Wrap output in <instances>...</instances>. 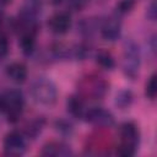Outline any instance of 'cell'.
Returning a JSON list of instances; mask_svg holds the SVG:
<instances>
[{
    "mask_svg": "<svg viewBox=\"0 0 157 157\" xmlns=\"http://www.w3.org/2000/svg\"><path fill=\"white\" fill-rule=\"evenodd\" d=\"M29 93L32 99L44 107H52L58 99V88L56 85L45 76L36 77L29 87Z\"/></svg>",
    "mask_w": 157,
    "mask_h": 157,
    "instance_id": "6da1fadb",
    "label": "cell"
},
{
    "mask_svg": "<svg viewBox=\"0 0 157 157\" xmlns=\"http://www.w3.org/2000/svg\"><path fill=\"white\" fill-rule=\"evenodd\" d=\"M140 66H141V53L139 44L134 39L128 38L123 43V60H121L123 72L129 80H135L139 76Z\"/></svg>",
    "mask_w": 157,
    "mask_h": 157,
    "instance_id": "7a4b0ae2",
    "label": "cell"
},
{
    "mask_svg": "<svg viewBox=\"0 0 157 157\" xmlns=\"http://www.w3.org/2000/svg\"><path fill=\"white\" fill-rule=\"evenodd\" d=\"M119 134L121 142L118 146L117 153L123 157L134 156L140 141V131L137 125L134 121H124L119 128Z\"/></svg>",
    "mask_w": 157,
    "mask_h": 157,
    "instance_id": "3957f363",
    "label": "cell"
},
{
    "mask_svg": "<svg viewBox=\"0 0 157 157\" xmlns=\"http://www.w3.org/2000/svg\"><path fill=\"white\" fill-rule=\"evenodd\" d=\"M80 96L83 97H90L92 99H102L109 88V83L99 76H87L83 77L80 83Z\"/></svg>",
    "mask_w": 157,
    "mask_h": 157,
    "instance_id": "277c9868",
    "label": "cell"
},
{
    "mask_svg": "<svg viewBox=\"0 0 157 157\" xmlns=\"http://www.w3.org/2000/svg\"><path fill=\"white\" fill-rule=\"evenodd\" d=\"M5 99V109L7 120L10 123H16L20 120L25 107V98L20 90H10L2 94Z\"/></svg>",
    "mask_w": 157,
    "mask_h": 157,
    "instance_id": "5b68a950",
    "label": "cell"
},
{
    "mask_svg": "<svg viewBox=\"0 0 157 157\" xmlns=\"http://www.w3.org/2000/svg\"><path fill=\"white\" fill-rule=\"evenodd\" d=\"M27 150L26 139L20 131H10L4 137V152L7 156H22Z\"/></svg>",
    "mask_w": 157,
    "mask_h": 157,
    "instance_id": "8992f818",
    "label": "cell"
},
{
    "mask_svg": "<svg viewBox=\"0 0 157 157\" xmlns=\"http://www.w3.org/2000/svg\"><path fill=\"white\" fill-rule=\"evenodd\" d=\"M83 119L87 123H90L97 128H102V129L109 128L114 124V115L109 110H107L102 107H92V108L86 109Z\"/></svg>",
    "mask_w": 157,
    "mask_h": 157,
    "instance_id": "52a82bcc",
    "label": "cell"
},
{
    "mask_svg": "<svg viewBox=\"0 0 157 157\" xmlns=\"http://www.w3.org/2000/svg\"><path fill=\"white\" fill-rule=\"evenodd\" d=\"M99 31L103 39L108 42H115L117 39H119L121 34V22L119 21L117 15L105 17L101 21Z\"/></svg>",
    "mask_w": 157,
    "mask_h": 157,
    "instance_id": "ba28073f",
    "label": "cell"
},
{
    "mask_svg": "<svg viewBox=\"0 0 157 157\" xmlns=\"http://www.w3.org/2000/svg\"><path fill=\"white\" fill-rule=\"evenodd\" d=\"M49 29L55 34H64L71 27V16L66 11H60L54 13L48 20Z\"/></svg>",
    "mask_w": 157,
    "mask_h": 157,
    "instance_id": "9c48e42d",
    "label": "cell"
},
{
    "mask_svg": "<svg viewBox=\"0 0 157 157\" xmlns=\"http://www.w3.org/2000/svg\"><path fill=\"white\" fill-rule=\"evenodd\" d=\"M42 156H48V157H59V156H70L72 155L71 147L63 142V141H49L43 145L40 150Z\"/></svg>",
    "mask_w": 157,
    "mask_h": 157,
    "instance_id": "30bf717a",
    "label": "cell"
},
{
    "mask_svg": "<svg viewBox=\"0 0 157 157\" xmlns=\"http://www.w3.org/2000/svg\"><path fill=\"white\" fill-rule=\"evenodd\" d=\"M66 108H67V112L74 118L83 119L86 108H85L83 98L80 94H71L70 97H67V99H66Z\"/></svg>",
    "mask_w": 157,
    "mask_h": 157,
    "instance_id": "8fae6325",
    "label": "cell"
},
{
    "mask_svg": "<svg viewBox=\"0 0 157 157\" xmlns=\"http://www.w3.org/2000/svg\"><path fill=\"white\" fill-rule=\"evenodd\" d=\"M6 75L13 82L23 83L27 78V67L22 63H12L6 66Z\"/></svg>",
    "mask_w": 157,
    "mask_h": 157,
    "instance_id": "7c38bea8",
    "label": "cell"
},
{
    "mask_svg": "<svg viewBox=\"0 0 157 157\" xmlns=\"http://www.w3.org/2000/svg\"><path fill=\"white\" fill-rule=\"evenodd\" d=\"M99 20V18H98ZM94 17H87V18H82L78 23H77V29L78 32L83 36V37H90L92 36L96 29L99 28L101 26V21H98Z\"/></svg>",
    "mask_w": 157,
    "mask_h": 157,
    "instance_id": "4fadbf2b",
    "label": "cell"
},
{
    "mask_svg": "<svg viewBox=\"0 0 157 157\" xmlns=\"http://www.w3.org/2000/svg\"><path fill=\"white\" fill-rule=\"evenodd\" d=\"M132 102H134V93L131 90H128V88L120 90L114 98V104L120 110L128 109L132 104Z\"/></svg>",
    "mask_w": 157,
    "mask_h": 157,
    "instance_id": "5bb4252c",
    "label": "cell"
},
{
    "mask_svg": "<svg viewBox=\"0 0 157 157\" xmlns=\"http://www.w3.org/2000/svg\"><path fill=\"white\" fill-rule=\"evenodd\" d=\"M45 125V119L42 117H38L33 120H31L26 126H25V136L28 139H36L43 130Z\"/></svg>",
    "mask_w": 157,
    "mask_h": 157,
    "instance_id": "9a60e30c",
    "label": "cell"
},
{
    "mask_svg": "<svg viewBox=\"0 0 157 157\" xmlns=\"http://www.w3.org/2000/svg\"><path fill=\"white\" fill-rule=\"evenodd\" d=\"M20 47L23 55L29 56L36 49V34L33 33H22L20 39Z\"/></svg>",
    "mask_w": 157,
    "mask_h": 157,
    "instance_id": "2e32d148",
    "label": "cell"
},
{
    "mask_svg": "<svg viewBox=\"0 0 157 157\" xmlns=\"http://www.w3.org/2000/svg\"><path fill=\"white\" fill-rule=\"evenodd\" d=\"M96 63L99 67L104 69V70H113L115 67V60L112 56L110 53L105 52V50H101L96 54Z\"/></svg>",
    "mask_w": 157,
    "mask_h": 157,
    "instance_id": "e0dca14e",
    "label": "cell"
},
{
    "mask_svg": "<svg viewBox=\"0 0 157 157\" xmlns=\"http://www.w3.org/2000/svg\"><path fill=\"white\" fill-rule=\"evenodd\" d=\"M54 129L63 137H70L74 134V125H72V123L70 120H67V119H64V118L56 119L54 121Z\"/></svg>",
    "mask_w": 157,
    "mask_h": 157,
    "instance_id": "ac0fdd59",
    "label": "cell"
},
{
    "mask_svg": "<svg viewBox=\"0 0 157 157\" xmlns=\"http://www.w3.org/2000/svg\"><path fill=\"white\" fill-rule=\"evenodd\" d=\"M145 94L151 101H153L156 98V94H157V76H156V74H152L148 78V81L146 82Z\"/></svg>",
    "mask_w": 157,
    "mask_h": 157,
    "instance_id": "d6986e66",
    "label": "cell"
},
{
    "mask_svg": "<svg viewBox=\"0 0 157 157\" xmlns=\"http://www.w3.org/2000/svg\"><path fill=\"white\" fill-rule=\"evenodd\" d=\"M134 0H119L115 5V12L117 15H125L134 9Z\"/></svg>",
    "mask_w": 157,
    "mask_h": 157,
    "instance_id": "ffe728a7",
    "label": "cell"
},
{
    "mask_svg": "<svg viewBox=\"0 0 157 157\" xmlns=\"http://www.w3.org/2000/svg\"><path fill=\"white\" fill-rule=\"evenodd\" d=\"M65 1L67 7L71 9L72 11H80L85 9L90 2V0H65Z\"/></svg>",
    "mask_w": 157,
    "mask_h": 157,
    "instance_id": "44dd1931",
    "label": "cell"
},
{
    "mask_svg": "<svg viewBox=\"0 0 157 157\" xmlns=\"http://www.w3.org/2000/svg\"><path fill=\"white\" fill-rule=\"evenodd\" d=\"M156 16H157V6H156V1L152 0L148 6L146 7V17L150 20V21H156Z\"/></svg>",
    "mask_w": 157,
    "mask_h": 157,
    "instance_id": "7402d4cb",
    "label": "cell"
},
{
    "mask_svg": "<svg viewBox=\"0 0 157 157\" xmlns=\"http://www.w3.org/2000/svg\"><path fill=\"white\" fill-rule=\"evenodd\" d=\"M9 40L5 36L0 34V58H4L9 53Z\"/></svg>",
    "mask_w": 157,
    "mask_h": 157,
    "instance_id": "603a6c76",
    "label": "cell"
},
{
    "mask_svg": "<svg viewBox=\"0 0 157 157\" xmlns=\"http://www.w3.org/2000/svg\"><path fill=\"white\" fill-rule=\"evenodd\" d=\"M5 109V99H4V96L0 94V112H4Z\"/></svg>",
    "mask_w": 157,
    "mask_h": 157,
    "instance_id": "cb8c5ba5",
    "label": "cell"
},
{
    "mask_svg": "<svg viewBox=\"0 0 157 157\" xmlns=\"http://www.w3.org/2000/svg\"><path fill=\"white\" fill-rule=\"evenodd\" d=\"M2 21H4V12L0 10V27H1V25H2Z\"/></svg>",
    "mask_w": 157,
    "mask_h": 157,
    "instance_id": "d4e9b609",
    "label": "cell"
},
{
    "mask_svg": "<svg viewBox=\"0 0 157 157\" xmlns=\"http://www.w3.org/2000/svg\"><path fill=\"white\" fill-rule=\"evenodd\" d=\"M64 0H52V2H53V5H59V4H61Z\"/></svg>",
    "mask_w": 157,
    "mask_h": 157,
    "instance_id": "484cf974",
    "label": "cell"
},
{
    "mask_svg": "<svg viewBox=\"0 0 157 157\" xmlns=\"http://www.w3.org/2000/svg\"><path fill=\"white\" fill-rule=\"evenodd\" d=\"M10 1H11V0H0V2H1V4H9Z\"/></svg>",
    "mask_w": 157,
    "mask_h": 157,
    "instance_id": "4316f807",
    "label": "cell"
}]
</instances>
